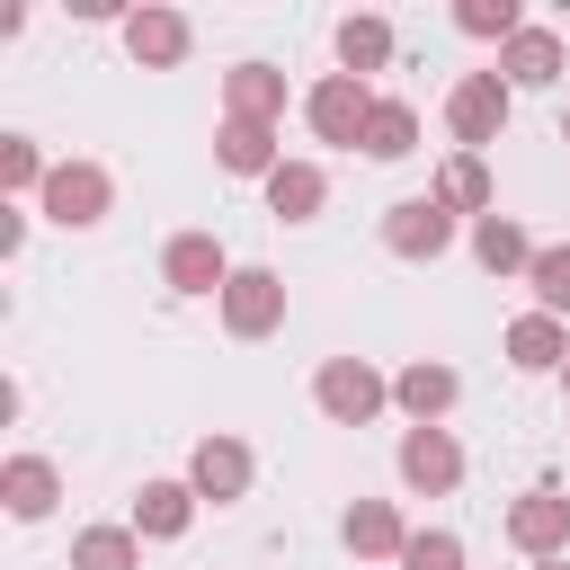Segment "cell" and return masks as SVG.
Masks as SVG:
<instances>
[{
  "label": "cell",
  "mask_w": 570,
  "mask_h": 570,
  "mask_svg": "<svg viewBox=\"0 0 570 570\" xmlns=\"http://www.w3.org/2000/svg\"><path fill=\"white\" fill-rule=\"evenodd\" d=\"M445 125H454L463 142H499V125H508V80H499V71H463L454 98H445Z\"/></svg>",
  "instance_id": "obj_1"
},
{
  "label": "cell",
  "mask_w": 570,
  "mask_h": 570,
  "mask_svg": "<svg viewBox=\"0 0 570 570\" xmlns=\"http://www.w3.org/2000/svg\"><path fill=\"white\" fill-rule=\"evenodd\" d=\"M365 116H374V98H365L356 71H330V80L312 89V134H321V142H365Z\"/></svg>",
  "instance_id": "obj_2"
},
{
  "label": "cell",
  "mask_w": 570,
  "mask_h": 570,
  "mask_svg": "<svg viewBox=\"0 0 570 570\" xmlns=\"http://www.w3.org/2000/svg\"><path fill=\"white\" fill-rule=\"evenodd\" d=\"M160 276H169L178 294H223V285H232V258H223L214 232H178L169 258H160Z\"/></svg>",
  "instance_id": "obj_3"
},
{
  "label": "cell",
  "mask_w": 570,
  "mask_h": 570,
  "mask_svg": "<svg viewBox=\"0 0 570 570\" xmlns=\"http://www.w3.org/2000/svg\"><path fill=\"white\" fill-rule=\"evenodd\" d=\"M223 321H232L240 338H267V330L285 321V285H276L267 267H240V276L223 285Z\"/></svg>",
  "instance_id": "obj_4"
},
{
  "label": "cell",
  "mask_w": 570,
  "mask_h": 570,
  "mask_svg": "<svg viewBox=\"0 0 570 570\" xmlns=\"http://www.w3.org/2000/svg\"><path fill=\"white\" fill-rule=\"evenodd\" d=\"M383 240H392L401 258H436V249L454 240V214H445L436 196H410V205H392V214H383Z\"/></svg>",
  "instance_id": "obj_5"
},
{
  "label": "cell",
  "mask_w": 570,
  "mask_h": 570,
  "mask_svg": "<svg viewBox=\"0 0 570 570\" xmlns=\"http://www.w3.org/2000/svg\"><path fill=\"white\" fill-rule=\"evenodd\" d=\"M312 392H321V410H330V419H347V428L383 410V374H374V365H356V356L321 365V383H312Z\"/></svg>",
  "instance_id": "obj_6"
},
{
  "label": "cell",
  "mask_w": 570,
  "mask_h": 570,
  "mask_svg": "<svg viewBox=\"0 0 570 570\" xmlns=\"http://www.w3.org/2000/svg\"><path fill=\"white\" fill-rule=\"evenodd\" d=\"M45 214H53V223H98V214H107V169L62 160V169L45 178Z\"/></svg>",
  "instance_id": "obj_7"
},
{
  "label": "cell",
  "mask_w": 570,
  "mask_h": 570,
  "mask_svg": "<svg viewBox=\"0 0 570 570\" xmlns=\"http://www.w3.org/2000/svg\"><path fill=\"white\" fill-rule=\"evenodd\" d=\"M401 481H410V490H454V481H463L454 436H445V428H410V436H401Z\"/></svg>",
  "instance_id": "obj_8"
},
{
  "label": "cell",
  "mask_w": 570,
  "mask_h": 570,
  "mask_svg": "<svg viewBox=\"0 0 570 570\" xmlns=\"http://www.w3.org/2000/svg\"><path fill=\"white\" fill-rule=\"evenodd\" d=\"M508 534H517L525 552H543V561H552V552L570 543V499H561V490H525V499L508 508Z\"/></svg>",
  "instance_id": "obj_9"
},
{
  "label": "cell",
  "mask_w": 570,
  "mask_h": 570,
  "mask_svg": "<svg viewBox=\"0 0 570 570\" xmlns=\"http://www.w3.org/2000/svg\"><path fill=\"white\" fill-rule=\"evenodd\" d=\"M499 71H508L517 89H543V80H561V36H552V27H517Z\"/></svg>",
  "instance_id": "obj_10"
},
{
  "label": "cell",
  "mask_w": 570,
  "mask_h": 570,
  "mask_svg": "<svg viewBox=\"0 0 570 570\" xmlns=\"http://www.w3.org/2000/svg\"><path fill=\"white\" fill-rule=\"evenodd\" d=\"M214 151H223L232 178H276V169H285V160H276V134H267V125H240V116L214 134Z\"/></svg>",
  "instance_id": "obj_11"
},
{
  "label": "cell",
  "mask_w": 570,
  "mask_h": 570,
  "mask_svg": "<svg viewBox=\"0 0 570 570\" xmlns=\"http://www.w3.org/2000/svg\"><path fill=\"white\" fill-rule=\"evenodd\" d=\"M472 258H481L490 276H508V267H534V240H525L517 214H481V223H472Z\"/></svg>",
  "instance_id": "obj_12"
},
{
  "label": "cell",
  "mask_w": 570,
  "mask_h": 570,
  "mask_svg": "<svg viewBox=\"0 0 570 570\" xmlns=\"http://www.w3.org/2000/svg\"><path fill=\"white\" fill-rule=\"evenodd\" d=\"M321 196H330V178H321L312 160H285V169L267 178V205H276V223H312V214H321Z\"/></svg>",
  "instance_id": "obj_13"
},
{
  "label": "cell",
  "mask_w": 570,
  "mask_h": 570,
  "mask_svg": "<svg viewBox=\"0 0 570 570\" xmlns=\"http://www.w3.org/2000/svg\"><path fill=\"white\" fill-rule=\"evenodd\" d=\"M196 490H205V499H240V490H249V445L205 436V445H196Z\"/></svg>",
  "instance_id": "obj_14"
},
{
  "label": "cell",
  "mask_w": 570,
  "mask_h": 570,
  "mask_svg": "<svg viewBox=\"0 0 570 570\" xmlns=\"http://www.w3.org/2000/svg\"><path fill=\"white\" fill-rule=\"evenodd\" d=\"M125 45H134V62H178L187 53V18L178 9H142V18H125Z\"/></svg>",
  "instance_id": "obj_15"
},
{
  "label": "cell",
  "mask_w": 570,
  "mask_h": 570,
  "mask_svg": "<svg viewBox=\"0 0 570 570\" xmlns=\"http://www.w3.org/2000/svg\"><path fill=\"white\" fill-rule=\"evenodd\" d=\"M508 356H517L525 374H543V365H570V338H561V321H552V312H525V321L508 330Z\"/></svg>",
  "instance_id": "obj_16"
},
{
  "label": "cell",
  "mask_w": 570,
  "mask_h": 570,
  "mask_svg": "<svg viewBox=\"0 0 570 570\" xmlns=\"http://www.w3.org/2000/svg\"><path fill=\"white\" fill-rule=\"evenodd\" d=\"M187 517H196V490H178V481H142V499H134V534H187Z\"/></svg>",
  "instance_id": "obj_17"
},
{
  "label": "cell",
  "mask_w": 570,
  "mask_h": 570,
  "mask_svg": "<svg viewBox=\"0 0 570 570\" xmlns=\"http://www.w3.org/2000/svg\"><path fill=\"white\" fill-rule=\"evenodd\" d=\"M276 107H285V80H276L267 62H240V71H232V116H240V125H267Z\"/></svg>",
  "instance_id": "obj_18"
},
{
  "label": "cell",
  "mask_w": 570,
  "mask_h": 570,
  "mask_svg": "<svg viewBox=\"0 0 570 570\" xmlns=\"http://www.w3.org/2000/svg\"><path fill=\"white\" fill-rule=\"evenodd\" d=\"M392 401H401V410H410L419 428H436V410L454 401V374H445V365H410V374L392 383Z\"/></svg>",
  "instance_id": "obj_19"
},
{
  "label": "cell",
  "mask_w": 570,
  "mask_h": 570,
  "mask_svg": "<svg viewBox=\"0 0 570 570\" xmlns=\"http://www.w3.org/2000/svg\"><path fill=\"white\" fill-rule=\"evenodd\" d=\"M410 142H419V116H410L401 98H374V116H365V151H374V160H401Z\"/></svg>",
  "instance_id": "obj_20"
},
{
  "label": "cell",
  "mask_w": 570,
  "mask_h": 570,
  "mask_svg": "<svg viewBox=\"0 0 570 570\" xmlns=\"http://www.w3.org/2000/svg\"><path fill=\"white\" fill-rule=\"evenodd\" d=\"M0 490H9V517H45V508H53V463L18 454V463L0 472Z\"/></svg>",
  "instance_id": "obj_21"
},
{
  "label": "cell",
  "mask_w": 570,
  "mask_h": 570,
  "mask_svg": "<svg viewBox=\"0 0 570 570\" xmlns=\"http://www.w3.org/2000/svg\"><path fill=\"white\" fill-rule=\"evenodd\" d=\"M436 205H445V214H472V205H490V169H481V151L445 160V178H436Z\"/></svg>",
  "instance_id": "obj_22"
},
{
  "label": "cell",
  "mask_w": 570,
  "mask_h": 570,
  "mask_svg": "<svg viewBox=\"0 0 570 570\" xmlns=\"http://www.w3.org/2000/svg\"><path fill=\"white\" fill-rule=\"evenodd\" d=\"M347 543H356V552H401L410 534H401V517H392L383 499H356V508H347Z\"/></svg>",
  "instance_id": "obj_23"
},
{
  "label": "cell",
  "mask_w": 570,
  "mask_h": 570,
  "mask_svg": "<svg viewBox=\"0 0 570 570\" xmlns=\"http://www.w3.org/2000/svg\"><path fill=\"white\" fill-rule=\"evenodd\" d=\"M383 53H392V27L383 18H338V62L347 71H374Z\"/></svg>",
  "instance_id": "obj_24"
},
{
  "label": "cell",
  "mask_w": 570,
  "mask_h": 570,
  "mask_svg": "<svg viewBox=\"0 0 570 570\" xmlns=\"http://www.w3.org/2000/svg\"><path fill=\"white\" fill-rule=\"evenodd\" d=\"M71 570H134V534L125 525H89L71 543Z\"/></svg>",
  "instance_id": "obj_25"
},
{
  "label": "cell",
  "mask_w": 570,
  "mask_h": 570,
  "mask_svg": "<svg viewBox=\"0 0 570 570\" xmlns=\"http://www.w3.org/2000/svg\"><path fill=\"white\" fill-rule=\"evenodd\" d=\"M525 276H534L543 312H570V240H561V249H534V267H525Z\"/></svg>",
  "instance_id": "obj_26"
},
{
  "label": "cell",
  "mask_w": 570,
  "mask_h": 570,
  "mask_svg": "<svg viewBox=\"0 0 570 570\" xmlns=\"http://www.w3.org/2000/svg\"><path fill=\"white\" fill-rule=\"evenodd\" d=\"M45 178H53V169L36 160V142H27V134H0V187H45Z\"/></svg>",
  "instance_id": "obj_27"
},
{
  "label": "cell",
  "mask_w": 570,
  "mask_h": 570,
  "mask_svg": "<svg viewBox=\"0 0 570 570\" xmlns=\"http://www.w3.org/2000/svg\"><path fill=\"white\" fill-rule=\"evenodd\" d=\"M454 27H463V36H517V0H463Z\"/></svg>",
  "instance_id": "obj_28"
},
{
  "label": "cell",
  "mask_w": 570,
  "mask_h": 570,
  "mask_svg": "<svg viewBox=\"0 0 570 570\" xmlns=\"http://www.w3.org/2000/svg\"><path fill=\"white\" fill-rule=\"evenodd\" d=\"M401 570H463V543L454 534H410L401 543Z\"/></svg>",
  "instance_id": "obj_29"
},
{
  "label": "cell",
  "mask_w": 570,
  "mask_h": 570,
  "mask_svg": "<svg viewBox=\"0 0 570 570\" xmlns=\"http://www.w3.org/2000/svg\"><path fill=\"white\" fill-rule=\"evenodd\" d=\"M543 570H570V561H543Z\"/></svg>",
  "instance_id": "obj_30"
},
{
  "label": "cell",
  "mask_w": 570,
  "mask_h": 570,
  "mask_svg": "<svg viewBox=\"0 0 570 570\" xmlns=\"http://www.w3.org/2000/svg\"><path fill=\"white\" fill-rule=\"evenodd\" d=\"M561 142H570V125H561Z\"/></svg>",
  "instance_id": "obj_31"
},
{
  "label": "cell",
  "mask_w": 570,
  "mask_h": 570,
  "mask_svg": "<svg viewBox=\"0 0 570 570\" xmlns=\"http://www.w3.org/2000/svg\"><path fill=\"white\" fill-rule=\"evenodd\" d=\"M561 374H570V365H561Z\"/></svg>",
  "instance_id": "obj_32"
}]
</instances>
